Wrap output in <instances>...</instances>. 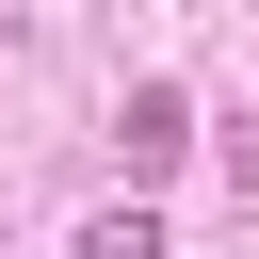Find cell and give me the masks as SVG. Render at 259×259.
<instances>
[{
	"label": "cell",
	"instance_id": "7a4b0ae2",
	"mask_svg": "<svg viewBox=\"0 0 259 259\" xmlns=\"http://www.w3.org/2000/svg\"><path fill=\"white\" fill-rule=\"evenodd\" d=\"M65 259H162V227H146V210H97V227H81Z\"/></svg>",
	"mask_w": 259,
	"mask_h": 259
},
{
	"label": "cell",
	"instance_id": "6da1fadb",
	"mask_svg": "<svg viewBox=\"0 0 259 259\" xmlns=\"http://www.w3.org/2000/svg\"><path fill=\"white\" fill-rule=\"evenodd\" d=\"M113 146H130V178H162V162L194 146V97H178V81H130V113H113Z\"/></svg>",
	"mask_w": 259,
	"mask_h": 259
}]
</instances>
